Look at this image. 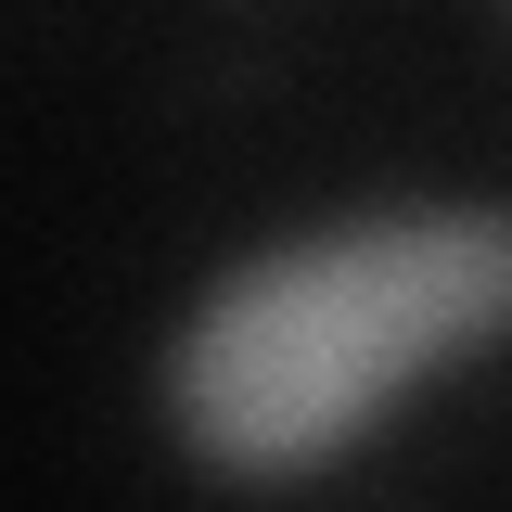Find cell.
<instances>
[{"instance_id": "cell-1", "label": "cell", "mask_w": 512, "mask_h": 512, "mask_svg": "<svg viewBox=\"0 0 512 512\" xmlns=\"http://www.w3.org/2000/svg\"><path fill=\"white\" fill-rule=\"evenodd\" d=\"M512 333V218H359L256 256L180 333V436L231 474H308L384 410V384Z\"/></svg>"}]
</instances>
